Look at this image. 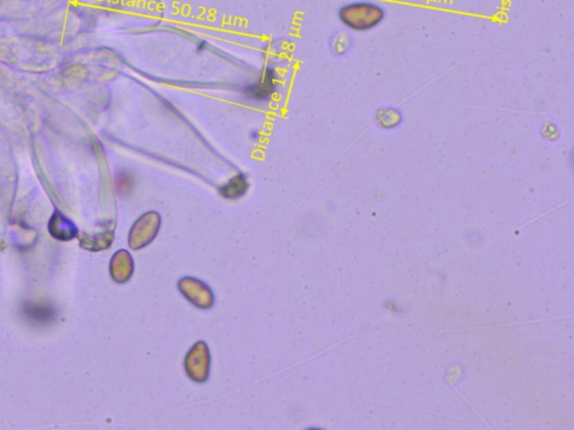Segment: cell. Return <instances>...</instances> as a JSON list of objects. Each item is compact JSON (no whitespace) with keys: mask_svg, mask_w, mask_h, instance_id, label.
Returning <instances> with one entry per match:
<instances>
[{"mask_svg":"<svg viewBox=\"0 0 574 430\" xmlns=\"http://www.w3.org/2000/svg\"><path fill=\"white\" fill-rule=\"evenodd\" d=\"M339 16L348 28L367 30L377 26L384 19L385 12L381 7L375 3L361 1L342 7Z\"/></svg>","mask_w":574,"mask_h":430,"instance_id":"obj_1","label":"cell"},{"mask_svg":"<svg viewBox=\"0 0 574 430\" xmlns=\"http://www.w3.org/2000/svg\"><path fill=\"white\" fill-rule=\"evenodd\" d=\"M160 226V214L156 212H149V213L144 214L142 217H139L130 230V248L137 250L151 244L158 235Z\"/></svg>","mask_w":574,"mask_h":430,"instance_id":"obj_2","label":"cell"},{"mask_svg":"<svg viewBox=\"0 0 574 430\" xmlns=\"http://www.w3.org/2000/svg\"><path fill=\"white\" fill-rule=\"evenodd\" d=\"M185 371L191 380L195 383H204L210 372V352L204 342L200 341L191 347L184 362Z\"/></svg>","mask_w":574,"mask_h":430,"instance_id":"obj_3","label":"cell"},{"mask_svg":"<svg viewBox=\"0 0 574 430\" xmlns=\"http://www.w3.org/2000/svg\"><path fill=\"white\" fill-rule=\"evenodd\" d=\"M178 289L194 306L203 308V310L213 306L215 297H213L211 289L209 288L208 285L195 278H182L178 281Z\"/></svg>","mask_w":574,"mask_h":430,"instance_id":"obj_4","label":"cell"},{"mask_svg":"<svg viewBox=\"0 0 574 430\" xmlns=\"http://www.w3.org/2000/svg\"><path fill=\"white\" fill-rule=\"evenodd\" d=\"M277 87V76L273 69H266L263 76L254 85L246 87L245 94L247 98L256 101H265L272 98Z\"/></svg>","mask_w":574,"mask_h":430,"instance_id":"obj_5","label":"cell"},{"mask_svg":"<svg viewBox=\"0 0 574 430\" xmlns=\"http://www.w3.org/2000/svg\"><path fill=\"white\" fill-rule=\"evenodd\" d=\"M110 271L117 283H126L131 277L134 271L133 258L126 250L116 253L110 264Z\"/></svg>","mask_w":574,"mask_h":430,"instance_id":"obj_6","label":"cell"},{"mask_svg":"<svg viewBox=\"0 0 574 430\" xmlns=\"http://www.w3.org/2000/svg\"><path fill=\"white\" fill-rule=\"evenodd\" d=\"M50 231L53 237L67 240L76 235V230L73 223L67 220V217H64L62 214L56 213L53 215L50 222Z\"/></svg>","mask_w":574,"mask_h":430,"instance_id":"obj_7","label":"cell"},{"mask_svg":"<svg viewBox=\"0 0 574 430\" xmlns=\"http://www.w3.org/2000/svg\"><path fill=\"white\" fill-rule=\"evenodd\" d=\"M248 191V182L245 175H236L226 185L221 187L220 194L226 199L236 200L245 195Z\"/></svg>","mask_w":574,"mask_h":430,"instance_id":"obj_8","label":"cell"},{"mask_svg":"<svg viewBox=\"0 0 574 430\" xmlns=\"http://www.w3.org/2000/svg\"><path fill=\"white\" fill-rule=\"evenodd\" d=\"M376 120L383 128L390 129L394 127L398 126L402 121V115L397 109L383 108L377 112Z\"/></svg>","mask_w":574,"mask_h":430,"instance_id":"obj_9","label":"cell"},{"mask_svg":"<svg viewBox=\"0 0 574 430\" xmlns=\"http://www.w3.org/2000/svg\"><path fill=\"white\" fill-rule=\"evenodd\" d=\"M25 314L33 322L45 323L53 319L54 312H53L52 307L34 304L25 308Z\"/></svg>","mask_w":574,"mask_h":430,"instance_id":"obj_10","label":"cell"}]
</instances>
